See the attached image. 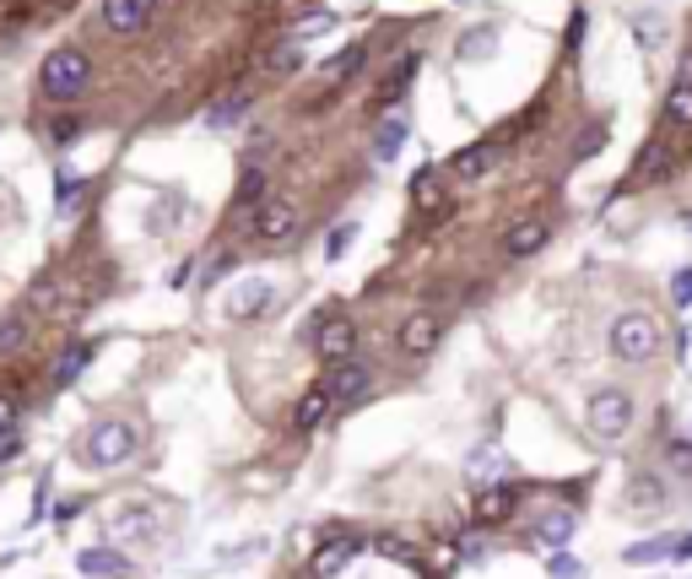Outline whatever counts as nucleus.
I'll use <instances>...</instances> for the list:
<instances>
[{"label":"nucleus","instance_id":"nucleus-30","mask_svg":"<svg viewBox=\"0 0 692 579\" xmlns=\"http://www.w3.org/2000/svg\"><path fill=\"white\" fill-rule=\"evenodd\" d=\"M546 575H552V579H584V563L569 558V552L558 547V552H552V563H546Z\"/></svg>","mask_w":692,"mask_h":579},{"label":"nucleus","instance_id":"nucleus-34","mask_svg":"<svg viewBox=\"0 0 692 579\" xmlns=\"http://www.w3.org/2000/svg\"><path fill=\"white\" fill-rule=\"evenodd\" d=\"M671 303H676V309H688V303H692V266L671 277Z\"/></svg>","mask_w":692,"mask_h":579},{"label":"nucleus","instance_id":"nucleus-16","mask_svg":"<svg viewBox=\"0 0 692 579\" xmlns=\"http://www.w3.org/2000/svg\"><path fill=\"white\" fill-rule=\"evenodd\" d=\"M330 396H335V401H358V396H363L368 390V369L363 363H352V358H347V363H330Z\"/></svg>","mask_w":692,"mask_h":579},{"label":"nucleus","instance_id":"nucleus-28","mask_svg":"<svg viewBox=\"0 0 692 579\" xmlns=\"http://www.w3.org/2000/svg\"><path fill=\"white\" fill-rule=\"evenodd\" d=\"M665 460H671L676 477H692V433L688 439H671V445H665Z\"/></svg>","mask_w":692,"mask_h":579},{"label":"nucleus","instance_id":"nucleus-32","mask_svg":"<svg viewBox=\"0 0 692 579\" xmlns=\"http://www.w3.org/2000/svg\"><path fill=\"white\" fill-rule=\"evenodd\" d=\"M77 201H82V179H66V173H60V190H54V207H60V211H77Z\"/></svg>","mask_w":692,"mask_h":579},{"label":"nucleus","instance_id":"nucleus-37","mask_svg":"<svg viewBox=\"0 0 692 579\" xmlns=\"http://www.w3.org/2000/svg\"><path fill=\"white\" fill-rule=\"evenodd\" d=\"M11 422H17V401L0 390V428H11Z\"/></svg>","mask_w":692,"mask_h":579},{"label":"nucleus","instance_id":"nucleus-20","mask_svg":"<svg viewBox=\"0 0 692 579\" xmlns=\"http://www.w3.org/2000/svg\"><path fill=\"white\" fill-rule=\"evenodd\" d=\"M401 141H407V114H395V120L379 124V136H373V158H379V163H395V158H401Z\"/></svg>","mask_w":692,"mask_h":579},{"label":"nucleus","instance_id":"nucleus-21","mask_svg":"<svg viewBox=\"0 0 692 579\" xmlns=\"http://www.w3.org/2000/svg\"><path fill=\"white\" fill-rule=\"evenodd\" d=\"M330 401H335V396H330V385H320V390H309V396L298 401V417H292V422H298V433L320 428V417L330 412Z\"/></svg>","mask_w":692,"mask_h":579},{"label":"nucleus","instance_id":"nucleus-6","mask_svg":"<svg viewBox=\"0 0 692 579\" xmlns=\"http://www.w3.org/2000/svg\"><path fill=\"white\" fill-rule=\"evenodd\" d=\"M298 228H303V211L292 207V201H260V211H254L260 244H287Z\"/></svg>","mask_w":692,"mask_h":579},{"label":"nucleus","instance_id":"nucleus-13","mask_svg":"<svg viewBox=\"0 0 692 579\" xmlns=\"http://www.w3.org/2000/svg\"><path fill=\"white\" fill-rule=\"evenodd\" d=\"M77 569L87 579H130V558H124L120 547H87L82 558H77Z\"/></svg>","mask_w":692,"mask_h":579},{"label":"nucleus","instance_id":"nucleus-26","mask_svg":"<svg viewBox=\"0 0 692 579\" xmlns=\"http://www.w3.org/2000/svg\"><path fill=\"white\" fill-rule=\"evenodd\" d=\"M244 109H249V92H228V98H222V103H217V109L205 114V124H217V130H222V124L239 120Z\"/></svg>","mask_w":692,"mask_h":579},{"label":"nucleus","instance_id":"nucleus-33","mask_svg":"<svg viewBox=\"0 0 692 579\" xmlns=\"http://www.w3.org/2000/svg\"><path fill=\"white\" fill-rule=\"evenodd\" d=\"M335 28V11H320V17H309V22H298V39H320Z\"/></svg>","mask_w":692,"mask_h":579},{"label":"nucleus","instance_id":"nucleus-10","mask_svg":"<svg viewBox=\"0 0 692 579\" xmlns=\"http://www.w3.org/2000/svg\"><path fill=\"white\" fill-rule=\"evenodd\" d=\"M546 239H552V228H546L541 217H525V222H514V228L503 233V254H509V260H530V254L546 249Z\"/></svg>","mask_w":692,"mask_h":579},{"label":"nucleus","instance_id":"nucleus-11","mask_svg":"<svg viewBox=\"0 0 692 579\" xmlns=\"http://www.w3.org/2000/svg\"><path fill=\"white\" fill-rule=\"evenodd\" d=\"M665 503H671V493H665L660 477H633L628 493H622V509H628V515H665Z\"/></svg>","mask_w":692,"mask_h":579},{"label":"nucleus","instance_id":"nucleus-31","mask_svg":"<svg viewBox=\"0 0 692 579\" xmlns=\"http://www.w3.org/2000/svg\"><path fill=\"white\" fill-rule=\"evenodd\" d=\"M352 239H358V222H341V228H335V233H330L325 254H330V260H341V254H347V249H352Z\"/></svg>","mask_w":692,"mask_h":579},{"label":"nucleus","instance_id":"nucleus-22","mask_svg":"<svg viewBox=\"0 0 692 579\" xmlns=\"http://www.w3.org/2000/svg\"><path fill=\"white\" fill-rule=\"evenodd\" d=\"M87 363H92V347H66V352L54 358L49 379H54V385H71V379H77V373H82Z\"/></svg>","mask_w":692,"mask_h":579},{"label":"nucleus","instance_id":"nucleus-39","mask_svg":"<svg viewBox=\"0 0 692 579\" xmlns=\"http://www.w3.org/2000/svg\"><path fill=\"white\" fill-rule=\"evenodd\" d=\"M433 563H439V569H454V547H449V541H439V552H433Z\"/></svg>","mask_w":692,"mask_h":579},{"label":"nucleus","instance_id":"nucleus-12","mask_svg":"<svg viewBox=\"0 0 692 579\" xmlns=\"http://www.w3.org/2000/svg\"><path fill=\"white\" fill-rule=\"evenodd\" d=\"M358 558V537H330L314 558H309V579H330V575H341L347 563Z\"/></svg>","mask_w":692,"mask_h":579},{"label":"nucleus","instance_id":"nucleus-24","mask_svg":"<svg viewBox=\"0 0 692 579\" xmlns=\"http://www.w3.org/2000/svg\"><path fill=\"white\" fill-rule=\"evenodd\" d=\"M28 320H22V315H6V320H0V358H11V352H22V347H28Z\"/></svg>","mask_w":692,"mask_h":579},{"label":"nucleus","instance_id":"nucleus-17","mask_svg":"<svg viewBox=\"0 0 692 579\" xmlns=\"http://www.w3.org/2000/svg\"><path fill=\"white\" fill-rule=\"evenodd\" d=\"M573 526H579V520H573L569 509H552V515H541V520H535V541L558 552V547H569V541H573Z\"/></svg>","mask_w":692,"mask_h":579},{"label":"nucleus","instance_id":"nucleus-5","mask_svg":"<svg viewBox=\"0 0 692 579\" xmlns=\"http://www.w3.org/2000/svg\"><path fill=\"white\" fill-rule=\"evenodd\" d=\"M314 352L325 358V363H347L352 352H358V326H352V315H320V326H314Z\"/></svg>","mask_w":692,"mask_h":579},{"label":"nucleus","instance_id":"nucleus-15","mask_svg":"<svg viewBox=\"0 0 692 579\" xmlns=\"http://www.w3.org/2000/svg\"><path fill=\"white\" fill-rule=\"evenodd\" d=\"M114 537L120 541H158V515L147 503H130L114 515Z\"/></svg>","mask_w":692,"mask_h":579},{"label":"nucleus","instance_id":"nucleus-3","mask_svg":"<svg viewBox=\"0 0 692 579\" xmlns=\"http://www.w3.org/2000/svg\"><path fill=\"white\" fill-rule=\"evenodd\" d=\"M611 352H616V363H650L654 352H660V326H654V315H644V309H622L616 326H611Z\"/></svg>","mask_w":692,"mask_h":579},{"label":"nucleus","instance_id":"nucleus-8","mask_svg":"<svg viewBox=\"0 0 692 579\" xmlns=\"http://www.w3.org/2000/svg\"><path fill=\"white\" fill-rule=\"evenodd\" d=\"M439 331H444V326H439V315H433V309H411L407 320H401V336H395V341H401V352H407V358H422V352H433Z\"/></svg>","mask_w":692,"mask_h":579},{"label":"nucleus","instance_id":"nucleus-23","mask_svg":"<svg viewBox=\"0 0 692 579\" xmlns=\"http://www.w3.org/2000/svg\"><path fill=\"white\" fill-rule=\"evenodd\" d=\"M488 168H492V147H465V152L449 158V173H460V179H477Z\"/></svg>","mask_w":692,"mask_h":579},{"label":"nucleus","instance_id":"nucleus-14","mask_svg":"<svg viewBox=\"0 0 692 579\" xmlns=\"http://www.w3.org/2000/svg\"><path fill=\"white\" fill-rule=\"evenodd\" d=\"M363 66H368V49H363V43H347V54L325 60V66H320V87H325V98H320V103H330V87H335V82H352Z\"/></svg>","mask_w":692,"mask_h":579},{"label":"nucleus","instance_id":"nucleus-29","mask_svg":"<svg viewBox=\"0 0 692 579\" xmlns=\"http://www.w3.org/2000/svg\"><path fill=\"white\" fill-rule=\"evenodd\" d=\"M260 196H265V173H254V168H249L244 184H239V211H254V201H260Z\"/></svg>","mask_w":692,"mask_h":579},{"label":"nucleus","instance_id":"nucleus-38","mask_svg":"<svg viewBox=\"0 0 692 579\" xmlns=\"http://www.w3.org/2000/svg\"><path fill=\"white\" fill-rule=\"evenodd\" d=\"M676 82H682V87H692V49L682 54V60H676Z\"/></svg>","mask_w":692,"mask_h":579},{"label":"nucleus","instance_id":"nucleus-19","mask_svg":"<svg viewBox=\"0 0 692 579\" xmlns=\"http://www.w3.org/2000/svg\"><path fill=\"white\" fill-rule=\"evenodd\" d=\"M260 309H271V288H265V282H244V288L228 298V315H233V320H254Z\"/></svg>","mask_w":692,"mask_h":579},{"label":"nucleus","instance_id":"nucleus-18","mask_svg":"<svg viewBox=\"0 0 692 579\" xmlns=\"http://www.w3.org/2000/svg\"><path fill=\"white\" fill-rule=\"evenodd\" d=\"M411 201H417V211H439V207H444V173H439L433 163L411 179Z\"/></svg>","mask_w":692,"mask_h":579},{"label":"nucleus","instance_id":"nucleus-27","mask_svg":"<svg viewBox=\"0 0 692 579\" xmlns=\"http://www.w3.org/2000/svg\"><path fill=\"white\" fill-rule=\"evenodd\" d=\"M298 66H303V49H298V43H277V49L265 54V71H277V77L298 71Z\"/></svg>","mask_w":692,"mask_h":579},{"label":"nucleus","instance_id":"nucleus-7","mask_svg":"<svg viewBox=\"0 0 692 579\" xmlns=\"http://www.w3.org/2000/svg\"><path fill=\"white\" fill-rule=\"evenodd\" d=\"M152 6H158V0H103V11H98V17H103V28H109V33L130 39V33H141V28L152 22Z\"/></svg>","mask_w":692,"mask_h":579},{"label":"nucleus","instance_id":"nucleus-1","mask_svg":"<svg viewBox=\"0 0 692 579\" xmlns=\"http://www.w3.org/2000/svg\"><path fill=\"white\" fill-rule=\"evenodd\" d=\"M141 450V433H136V422H124V417H103V422H92L82 439H77V460H82L87 471H114L124 460Z\"/></svg>","mask_w":692,"mask_h":579},{"label":"nucleus","instance_id":"nucleus-35","mask_svg":"<svg viewBox=\"0 0 692 579\" xmlns=\"http://www.w3.org/2000/svg\"><path fill=\"white\" fill-rule=\"evenodd\" d=\"M17 456H22V433H17V422H11V428H0V466Z\"/></svg>","mask_w":692,"mask_h":579},{"label":"nucleus","instance_id":"nucleus-40","mask_svg":"<svg viewBox=\"0 0 692 579\" xmlns=\"http://www.w3.org/2000/svg\"><path fill=\"white\" fill-rule=\"evenodd\" d=\"M676 558H692V537L682 541V547H676Z\"/></svg>","mask_w":692,"mask_h":579},{"label":"nucleus","instance_id":"nucleus-36","mask_svg":"<svg viewBox=\"0 0 692 579\" xmlns=\"http://www.w3.org/2000/svg\"><path fill=\"white\" fill-rule=\"evenodd\" d=\"M665 552V541H639V547H628V563H644V558H660Z\"/></svg>","mask_w":692,"mask_h":579},{"label":"nucleus","instance_id":"nucleus-4","mask_svg":"<svg viewBox=\"0 0 692 579\" xmlns=\"http://www.w3.org/2000/svg\"><path fill=\"white\" fill-rule=\"evenodd\" d=\"M584 422H590V433H595V439H622V433H628V422H633V396H628L622 385L595 390V396L584 401Z\"/></svg>","mask_w":692,"mask_h":579},{"label":"nucleus","instance_id":"nucleus-9","mask_svg":"<svg viewBox=\"0 0 692 579\" xmlns=\"http://www.w3.org/2000/svg\"><path fill=\"white\" fill-rule=\"evenodd\" d=\"M514 503H520V488H509V482H492V488H477V526H503L509 515H514Z\"/></svg>","mask_w":692,"mask_h":579},{"label":"nucleus","instance_id":"nucleus-2","mask_svg":"<svg viewBox=\"0 0 692 579\" xmlns=\"http://www.w3.org/2000/svg\"><path fill=\"white\" fill-rule=\"evenodd\" d=\"M87 82H92V60H87L82 49H49L39 66V92L49 103H71V98H82Z\"/></svg>","mask_w":692,"mask_h":579},{"label":"nucleus","instance_id":"nucleus-25","mask_svg":"<svg viewBox=\"0 0 692 579\" xmlns=\"http://www.w3.org/2000/svg\"><path fill=\"white\" fill-rule=\"evenodd\" d=\"M665 120L671 124H692V87H671V92H665Z\"/></svg>","mask_w":692,"mask_h":579}]
</instances>
